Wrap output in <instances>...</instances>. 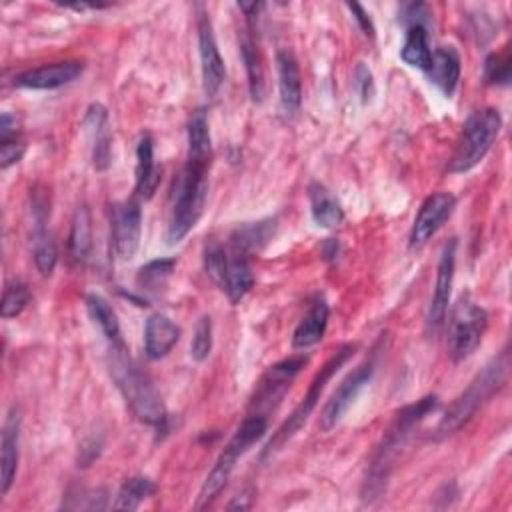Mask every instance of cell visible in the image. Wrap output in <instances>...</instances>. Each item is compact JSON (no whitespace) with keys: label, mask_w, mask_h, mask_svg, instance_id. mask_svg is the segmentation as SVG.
Instances as JSON below:
<instances>
[{"label":"cell","mask_w":512,"mask_h":512,"mask_svg":"<svg viewBox=\"0 0 512 512\" xmlns=\"http://www.w3.org/2000/svg\"><path fill=\"white\" fill-rule=\"evenodd\" d=\"M502 128V116L496 108H482L472 112L460 132L454 154L448 164L450 174H462L482 162L492 148Z\"/></svg>","instance_id":"7"},{"label":"cell","mask_w":512,"mask_h":512,"mask_svg":"<svg viewBox=\"0 0 512 512\" xmlns=\"http://www.w3.org/2000/svg\"><path fill=\"white\" fill-rule=\"evenodd\" d=\"M438 396L428 394L424 398H420L416 404H408L402 410H398V414L394 416L390 428L386 430V434L382 436L380 444L376 446L366 478H364V486H362V500L364 502H372L376 498L382 496V492L386 490L388 478L396 466V460L402 452V448L406 446L408 438L412 436L414 428H418V424L438 408Z\"/></svg>","instance_id":"1"},{"label":"cell","mask_w":512,"mask_h":512,"mask_svg":"<svg viewBox=\"0 0 512 512\" xmlns=\"http://www.w3.org/2000/svg\"><path fill=\"white\" fill-rule=\"evenodd\" d=\"M156 490L154 482L148 476H132L124 480L120 486L116 500L112 504L114 510H136L148 496H152Z\"/></svg>","instance_id":"33"},{"label":"cell","mask_w":512,"mask_h":512,"mask_svg":"<svg viewBox=\"0 0 512 512\" xmlns=\"http://www.w3.org/2000/svg\"><path fill=\"white\" fill-rule=\"evenodd\" d=\"M48 216H50L48 198L44 192H38V188H34L30 242H32L34 264L42 276H50L58 262V248H56V240L48 228Z\"/></svg>","instance_id":"10"},{"label":"cell","mask_w":512,"mask_h":512,"mask_svg":"<svg viewBox=\"0 0 512 512\" xmlns=\"http://www.w3.org/2000/svg\"><path fill=\"white\" fill-rule=\"evenodd\" d=\"M352 84H354V90H356L360 102L370 104L374 94H376V82H374L372 70L364 62L356 64L354 74H352Z\"/></svg>","instance_id":"38"},{"label":"cell","mask_w":512,"mask_h":512,"mask_svg":"<svg viewBox=\"0 0 512 512\" xmlns=\"http://www.w3.org/2000/svg\"><path fill=\"white\" fill-rule=\"evenodd\" d=\"M322 254H324L326 260H336L338 254H340V244H338L336 240L328 238L326 244H324V248H322Z\"/></svg>","instance_id":"41"},{"label":"cell","mask_w":512,"mask_h":512,"mask_svg":"<svg viewBox=\"0 0 512 512\" xmlns=\"http://www.w3.org/2000/svg\"><path fill=\"white\" fill-rule=\"evenodd\" d=\"M308 364V356H290L272 364L260 378L256 392L250 400V414L266 416L276 410V406L286 396L296 374Z\"/></svg>","instance_id":"9"},{"label":"cell","mask_w":512,"mask_h":512,"mask_svg":"<svg viewBox=\"0 0 512 512\" xmlns=\"http://www.w3.org/2000/svg\"><path fill=\"white\" fill-rule=\"evenodd\" d=\"M198 52H200V70H202V88L208 98H214L226 78L224 60L220 56L214 28L208 14L198 16Z\"/></svg>","instance_id":"15"},{"label":"cell","mask_w":512,"mask_h":512,"mask_svg":"<svg viewBox=\"0 0 512 512\" xmlns=\"http://www.w3.org/2000/svg\"><path fill=\"white\" fill-rule=\"evenodd\" d=\"M400 58L422 72L430 68L432 62V50L428 44V30L424 26H410L406 28L404 44L400 48Z\"/></svg>","instance_id":"30"},{"label":"cell","mask_w":512,"mask_h":512,"mask_svg":"<svg viewBox=\"0 0 512 512\" xmlns=\"http://www.w3.org/2000/svg\"><path fill=\"white\" fill-rule=\"evenodd\" d=\"M278 68V88H280V108L286 118H294L302 106V80L298 60L292 50L284 48L276 54Z\"/></svg>","instance_id":"19"},{"label":"cell","mask_w":512,"mask_h":512,"mask_svg":"<svg viewBox=\"0 0 512 512\" xmlns=\"http://www.w3.org/2000/svg\"><path fill=\"white\" fill-rule=\"evenodd\" d=\"M26 142L20 134L18 120L10 112H2L0 116V166L6 170L8 166L20 162L24 156Z\"/></svg>","instance_id":"29"},{"label":"cell","mask_w":512,"mask_h":512,"mask_svg":"<svg viewBox=\"0 0 512 512\" xmlns=\"http://www.w3.org/2000/svg\"><path fill=\"white\" fill-rule=\"evenodd\" d=\"M274 228H276V218L244 224V226L236 228L234 234L230 236V246H234L246 254L260 250L274 234Z\"/></svg>","instance_id":"31"},{"label":"cell","mask_w":512,"mask_h":512,"mask_svg":"<svg viewBox=\"0 0 512 512\" xmlns=\"http://www.w3.org/2000/svg\"><path fill=\"white\" fill-rule=\"evenodd\" d=\"M328 316H330V306L328 302L318 296L304 318L298 322L294 334H292V348L294 350H306L318 344L324 338L326 326H328Z\"/></svg>","instance_id":"23"},{"label":"cell","mask_w":512,"mask_h":512,"mask_svg":"<svg viewBox=\"0 0 512 512\" xmlns=\"http://www.w3.org/2000/svg\"><path fill=\"white\" fill-rule=\"evenodd\" d=\"M484 80L486 84L506 86L510 82V50L492 52L484 60Z\"/></svg>","instance_id":"35"},{"label":"cell","mask_w":512,"mask_h":512,"mask_svg":"<svg viewBox=\"0 0 512 512\" xmlns=\"http://www.w3.org/2000/svg\"><path fill=\"white\" fill-rule=\"evenodd\" d=\"M84 128L90 140L92 166L104 172L112 162V128L108 110L98 102L90 104L84 114Z\"/></svg>","instance_id":"16"},{"label":"cell","mask_w":512,"mask_h":512,"mask_svg":"<svg viewBox=\"0 0 512 512\" xmlns=\"http://www.w3.org/2000/svg\"><path fill=\"white\" fill-rule=\"evenodd\" d=\"M268 428V418L260 416V414H248L242 424L236 428V432L232 434V438L228 440V444L224 446V450L220 452V456L216 458L212 470L208 472L198 500L194 504L196 510L210 506L216 496L222 492V488L226 486L236 462L240 456H244L264 434Z\"/></svg>","instance_id":"5"},{"label":"cell","mask_w":512,"mask_h":512,"mask_svg":"<svg viewBox=\"0 0 512 512\" xmlns=\"http://www.w3.org/2000/svg\"><path fill=\"white\" fill-rule=\"evenodd\" d=\"M180 340V328L166 314H152L144 326V352L150 360H160L172 352Z\"/></svg>","instance_id":"21"},{"label":"cell","mask_w":512,"mask_h":512,"mask_svg":"<svg viewBox=\"0 0 512 512\" xmlns=\"http://www.w3.org/2000/svg\"><path fill=\"white\" fill-rule=\"evenodd\" d=\"M456 248H458V240L450 238L440 252L434 294H432L428 314H426V328L432 334L442 328L446 314H448V304H450V294H452V284H454V270H456Z\"/></svg>","instance_id":"12"},{"label":"cell","mask_w":512,"mask_h":512,"mask_svg":"<svg viewBox=\"0 0 512 512\" xmlns=\"http://www.w3.org/2000/svg\"><path fill=\"white\" fill-rule=\"evenodd\" d=\"M142 236V208L138 200H124L112 208V244L120 260H132Z\"/></svg>","instance_id":"14"},{"label":"cell","mask_w":512,"mask_h":512,"mask_svg":"<svg viewBox=\"0 0 512 512\" xmlns=\"http://www.w3.org/2000/svg\"><path fill=\"white\" fill-rule=\"evenodd\" d=\"M226 252H228V260H226V270H224L220 288L226 292L232 304H238L254 286V274H252V266L246 252L234 246L226 248Z\"/></svg>","instance_id":"20"},{"label":"cell","mask_w":512,"mask_h":512,"mask_svg":"<svg viewBox=\"0 0 512 512\" xmlns=\"http://www.w3.org/2000/svg\"><path fill=\"white\" fill-rule=\"evenodd\" d=\"M86 310H88L90 318L94 320V324L104 334V338L108 340V346L124 344L118 316H116L114 308L108 304L106 298H102L100 294H88L86 296Z\"/></svg>","instance_id":"28"},{"label":"cell","mask_w":512,"mask_h":512,"mask_svg":"<svg viewBox=\"0 0 512 512\" xmlns=\"http://www.w3.org/2000/svg\"><path fill=\"white\" fill-rule=\"evenodd\" d=\"M356 344H344L340 346L332 356L330 360L320 368V372L314 376L312 384L308 386V392L306 396L302 398V402L292 410V414L278 426V430L272 434V438L266 442V446L262 448V454L260 458L266 460L270 456H274L278 450H282V446L306 424V420L310 418V414L314 412V408L318 406V400L328 384V380L348 362V358L356 352Z\"/></svg>","instance_id":"6"},{"label":"cell","mask_w":512,"mask_h":512,"mask_svg":"<svg viewBox=\"0 0 512 512\" xmlns=\"http://www.w3.org/2000/svg\"><path fill=\"white\" fill-rule=\"evenodd\" d=\"M82 70L84 64L78 60L52 62L14 76V84L28 90H54L76 80L82 74Z\"/></svg>","instance_id":"17"},{"label":"cell","mask_w":512,"mask_h":512,"mask_svg":"<svg viewBox=\"0 0 512 512\" xmlns=\"http://www.w3.org/2000/svg\"><path fill=\"white\" fill-rule=\"evenodd\" d=\"M488 328V312L470 300L460 296V300L450 310L448 318V354L454 362L468 358L484 338Z\"/></svg>","instance_id":"8"},{"label":"cell","mask_w":512,"mask_h":512,"mask_svg":"<svg viewBox=\"0 0 512 512\" xmlns=\"http://www.w3.org/2000/svg\"><path fill=\"white\" fill-rule=\"evenodd\" d=\"M160 184V168L154 160V138L142 134L136 146V194L150 200Z\"/></svg>","instance_id":"24"},{"label":"cell","mask_w":512,"mask_h":512,"mask_svg":"<svg viewBox=\"0 0 512 512\" xmlns=\"http://www.w3.org/2000/svg\"><path fill=\"white\" fill-rule=\"evenodd\" d=\"M462 72V60L460 54L454 46H438L432 52V62L430 68L426 70L430 82L440 88L444 96H452Z\"/></svg>","instance_id":"22"},{"label":"cell","mask_w":512,"mask_h":512,"mask_svg":"<svg viewBox=\"0 0 512 512\" xmlns=\"http://www.w3.org/2000/svg\"><path fill=\"white\" fill-rule=\"evenodd\" d=\"M68 252H70V258L78 264L86 262L92 252V218L86 204H80L74 210L72 226L68 234Z\"/></svg>","instance_id":"27"},{"label":"cell","mask_w":512,"mask_h":512,"mask_svg":"<svg viewBox=\"0 0 512 512\" xmlns=\"http://www.w3.org/2000/svg\"><path fill=\"white\" fill-rule=\"evenodd\" d=\"M226 260H228V252L226 248L216 242L210 240L204 248V270L206 274L220 286L222 278H224V270H226Z\"/></svg>","instance_id":"37"},{"label":"cell","mask_w":512,"mask_h":512,"mask_svg":"<svg viewBox=\"0 0 512 512\" xmlns=\"http://www.w3.org/2000/svg\"><path fill=\"white\" fill-rule=\"evenodd\" d=\"M30 302V290L24 282L14 280L8 282L2 294V304H0V314L2 318H16L18 314H22V310L28 306Z\"/></svg>","instance_id":"34"},{"label":"cell","mask_w":512,"mask_h":512,"mask_svg":"<svg viewBox=\"0 0 512 512\" xmlns=\"http://www.w3.org/2000/svg\"><path fill=\"white\" fill-rule=\"evenodd\" d=\"M454 208H456V198L450 192L430 194L418 208V214L414 218V224L408 236V246L412 250L422 248L452 216Z\"/></svg>","instance_id":"13"},{"label":"cell","mask_w":512,"mask_h":512,"mask_svg":"<svg viewBox=\"0 0 512 512\" xmlns=\"http://www.w3.org/2000/svg\"><path fill=\"white\" fill-rule=\"evenodd\" d=\"M110 374L132 414L156 428H164L168 414L160 392L146 372L128 356L126 344L110 346Z\"/></svg>","instance_id":"3"},{"label":"cell","mask_w":512,"mask_h":512,"mask_svg":"<svg viewBox=\"0 0 512 512\" xmlns=\"http://www.w3.org/2000/svg\"><path fill=\"white\" fill-rule=\"evenodd\" d=\"M240 54L246 68L248 78V92L254 102L264 100V66H262V54L258 48V42L252 32V22H248L242 38H240Z\"/></svg>","instance_id":"25"},{"label":"cell","mask_w":512,"mask_h":512,"mask_svg":"<svg viewBox=\"0 0 512 512\" xmlns=\"http://www.w3.org/2000/svg\"><path fill=\"white\" fill-rule=\"evenodd\" d=\"M308 200H310V214L316 226L336 228L344 220V210L340 202L332 196V192L324 184L312 182L308 186Z\"/></svg>","instance_id":"26"},{"label":"cell","mask_w":512,"mask_h":512,"mask_svg":"<svg viewBox=\"0 0 512 512\" xmlns=\"http://www.w3.org/2000/svg\"><path fill=\"white\" fill-rule=\"evenodd\" d=\"M174 268H176V258H154L146 262L144 266H140L136 274V288L140 292L162 290L168 284Z\"/></svg>","instance_id":"32"},{"label":"cell","mask_w":512,"mask_h":512,"mask_svg":"<svg viewBox=\"0 0 512 512\" xmlns=\"http://www.w3.org/2000/svg\"><path fill=\"white\" fill-rule=\"evenodd\" d=\"M374 368H376V364L370 358V360L362 362L360 366H356L340 382V386L334 390V394L330 396V400L322 408V414H320V428L322 430H332L336 424H340V420L344 418L348 408L354 404V400L358 398L362 388L372 380Z\"/></svg>","instance_id":"11"},{"label":"cell","mask_w":512,"mask_h":512,"mask_svg":"<svg viewBox=\"0 0 512 512\" xmlns=\"http://www.w3.org/2000/svg\"><path fill=\"white\" fill-rule=\"evenodd\" d=\"M398 16H400V22H402L406 28H410V26H424V28H426L430 12H428V6H426V4H422V2H410V4H402V6H400Z\"/></svg>","instance_id":"39"},{"label":"cell","mask_w":512,"mask_h":512,"mask_svg":"<svg viewBox=\"0 0 512 512\" xmlns=\"http://www.w3.org/2000/svg\"><path fill=\"white\" fill-rule=\"evenodd\" d=\"M212 352V318L208 314L200 316L190 342V356L194 362H204Z\"/></svg>","instance_id":"36"},{"label":"cell","mask_w":512,"mask_h":512,"mask_svg":"<svg viewBox=\"0 0 512 512\" xmlns=\"http://www.w3.org/2000/svg\"><path fill=\"white\" fill-rule=\"evenodd\" d=\"M20 426H22L20 410L12 406L4 420L2 442H0V492L2 494H8L16 478L18 458H20Z\"/></svg>","instance_id":"18"},{"label":"cell","mask_w":512,"mask_h":512,"mask_svg":"<svg viewBox=\"0 0 512 512\" xmlns=\"http://www.w3.org/2000/svg\"><path fill=\"white\" fill-rule=\"evenodd\" d=\"M346 8L352 12V16H354L356 24L360 26V30H362L366 36L374 38V24H372L370 14H368L358 2H346Z\"/></svg>","instance_id":"40"},{"label":"cell","mask_w":512,"mask_h":512,"mask_svg":"<svg viewBox=\"0 0 512 512\" xmlns=\"http://www.w3.org/2000/svg\"><path fill=\"white\" fill-rule=\"evenodd\" d=\"M508 372V354L502 352L494 356L468 384V388L448 406L444 416L440 418L436 426V440L448 438L454 432H458L464 424L470 422V418L476 414V410L504 384Z\"/></svg>","instance_id":"4"},{"label":"cell","mask_w":512,"mask_h":512,"mask_svg":"<svg viewBox=\"0 0 512 512\" xmlns=\"http://www.w3.org/2000/svg\"><path fill=\"white\" fill-rule=\"evenodd\" d=\"M212 156L188 154L186 164L176 174L170 192V216L166 240L170 246L182 242L188 232L198 224L206 196H208V170Z\"/></svg>","instance_id":"2"}]
</instances>
